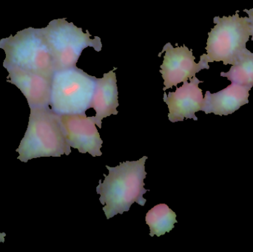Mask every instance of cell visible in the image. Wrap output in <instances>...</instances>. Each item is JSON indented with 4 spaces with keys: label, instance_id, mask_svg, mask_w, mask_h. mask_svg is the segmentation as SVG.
<instances>
[{
    "label": "cell",
    "instance_id": "obj_1",
    "mask_svg": "<svg viewBox=\"0 0 253 252\" xmlns=\"http://www.w3.org/2000/svg\"><path fill=\"white\" fill-rule=\"evenodd\" d=\"M147 156L138 161H126L120 166H106L109 175L105 176V180H99L96 192L100 195L101 204L107 219L128 212L134 203L144 207L147 200L144 195L149 190L144 189V179L147 177L145 161Z\"/></svg>",
    "mask_w": 253,
    "mask_h": 252
},
{
    "label": "cell",
    "instance_id": "obj_2",
    "mask_svg": "<svg viewBox=\"0 0 253 252\" xmlns=\"http://www.w3.org/2000/svg\"><path fill=\"white\" fill-rule=\"evenodd\" d=\"M16 151L18 159L24 163L34 158L70 155L71 146L64 135L59 115L50 107L31 109L28 128Z\"/></svg>",
    "mask_w": 253,
    "mask_h": 252
},
{
    "label": "cell",
    "instance_id": "obj_3",
    "mask_svg": "<svg viewBox=\"0 0 253 252\" xmlns=\"http://www.w3.org/2000/svg\"><path fill=\"white\" fill-rule=\"evenodd\" d=\"M5 53L3 67L19 68L52 78L56 71L50 48L41 28H29L0 40Z\"/></svg>",
    "mask_w": 253,
    "mask_h": 252
},
{
    "label": "cell",
    "instance_id": "obj_4",
    "mask_svg": "<svg viewBox=\"0 0 253 252\" xmlns=\"http://www.w3.org/2000/svg\"><path fill=\"white\" fill-rule=\"evenodd\" d=\"M96 78L77 66L55 71L51 78L50 109L59 115L85 113L92 108Z\"/></svg>",
    "mask_w": 253,
    "mask_h": 252
},
{
    "label": "cell",
    "instance_id": "obj_5",
    "mask_svg": "<svg viewBox=\"0 0 253 252\" xmlns=\"http://www.w3.org/2000/svg\"><path fill=\"white\" fill-rule=\"evenodd\" d=\"M239 10L233 16H215V27L208 34L207 54L200 58L205 62H223L224 65H234L248 49L247 42L252 36L248 17H240Z\"/></svg>",
    "mask_w": 253,
    "mask_h": 252
},
{
    "label": "cell",
    "instance_id": "obj_6",
    "mask_svg": "<svg viewBox=\"0 0 253 252\" xmlns=\"http://www.w3.org/2000/svg\"><path fill=\"white\" fill-rule=\"evenodd\" d=\"M41 31L51 52L56 71L77 66L82 53L87 47H93L97 52L102 50L99 36L92 39L88 31L83 32L81 28L65 19L52 20Z\"/></svg>",
    "mask_w": 253,
    "mask_h": 252
},
{
    "label": "cell",
    "instance_id": "obj_7",
    "mask_svg": "<svg viewBox=\"0 0 253 252\" xmlns=\"http://www.w3.org/2000/svg\"><path fill=\"white\" fill-rule=\"evenodd\" d=\"M175 45L177 47H173L170 43H167L159 54L165 52L160 70L165 84L164 91L193 78L202 70L210 69L209 64L202 58L199 63H196L193 50H189L185 45Z\"/></svg>",
    "mask_w": 253,
    "mask_h": 252
},
{
    "label": "cell",
    "instance_id": "obj_8",
    "mask_svg": "<svg viewBox=\"0 0 253 252\" xmlns=\"http://www.w3.org/2000/svg\"><path fill=\"white\" fill-rule=\"evenodd\" d=\"M62 130L68 144L81 153L93 157L102 155V139L96 128L94 117H87L85 113L59 115Z\"/></svg>",
    "mask_w": 253,
    "mask_h": 252
},
{
    "label": "cell",
    "instance_id": "obj_9",
    "mask_svg": "<svg viewBox=\"0 0 253 252\" xmlns=\"http://www.w3.org/2000/svg\"><path fill=\"white\" fill-rule=\"evenodd\" d=\"M190 82L184 81L181 87H177L175 92L164 94V102L169 109L168 118L172 123L183 121L184 118L197 121L196 112L202 111L204 97L202 90L199 84L203 83L196 75L190 78Z\"/></svg>",
    "mask_w": 253,
    "mask_h": 252
},
{
    "label": "cell",
    "instance_id": "obj_10",
    "mask_svg": "<svg viewBox=\"0 0 253 252\" xmlns=\"http://www.w3.org/2000/svg\"><path fill=\"white\" fill-rule=\"evenodd\" d=\"M7 82L17 87L26 98L30 109L49 108L51 78L19 68H7Z\"/></svg>",
    "mask_w": 253,
    "mask_h": 252
},
{
    "label": "cell",
    "instance_id": "obj_11",
    "mask_svg": "<svg viewBox=\"0 0 253 252\" xmlns=\"http://www.w3.org/2000/svg\"><path fill=\"white\" fill-rule=\"evenodd\" d=\"M251 87L232 83L228 87L218 93L207 91L204 98L202 111L206 114L228 115L249 103Z\"/></svg>",
    "mask_w": 253,
    "mask_h": 252
},
{
    "label": "cell",
    "instance_id": "obj_12",
    "mask_svg": "<svg viewBox=\"0 0 253 252\" xmlns=\"http://www.w3.org/2000/svg\"><path fill=\"white\" fill-rule=\"evenodd\" d=\"M104 74L103 78H96V87L92 108L96 111L94 116L96 125L102 128V119L111 115H117L119 107L118 87L114 71Z\"/></svg>",
    "mask_w": 253,
    "mask_h": 252
},
{
    "label": "cell",
    "instance_id": "obj_13",
    "mask_svg": "<svg viewBox=\"0 0 253 252\" xmlns=\"http://www.w3.org/2000/svg\"><path fill=\"white\" fill-rule=\"evenodd\" d=\"M146 223L150 227V235L157 237L165 235L174 229L176 215L167 204H161L155 206L146 215Z\"/></svg>",
    "mask_w": 253,
    "mask_h": 252
},
{
    "label": "cell",
    "instance_id": "obj_14",
    "mask_svg": "<svg viewBox=\"0 0 253 252\" xmlns=\"http://www.w3.org/2000/svg\"><path fill=\"white\" fill-rule=\"evenodd\" d=\"M221 76L226 77L232 83L253 87V53L247 50L241 56L237 63L232 65L227 72H222Z\"/></svg>",
    "mask_w": 253,
    "mask_h": 252
},
{
    "label": "cell",
    "instance_id": "obj_15",
    "mask_svg": "<svg viewBox=\"0 0 253 252\" xmlns=\"http://www.w3.org/2000/svg\"><path fill=\"white\" fill-rule=\"evenodd\" d=\"M244 11L248 13V16H249L248 19H249V22L251 25V29H252V41H253V8L251 9V10H245Z\"/></svg>",
    "mask_w": 253,
    "mask_h": 252
},
{
    "label": "cell",
    "instance_id": "obj_16",
    "mask_svg": "<svg viewBox=\"0 0 253 252\" xmlns=\"http://www.w3.org/2000/svg\"><path fill=\"white\" fill-rule=\"evenodd\" d=\"M6 234L4 232H0V243H4L5 240Z\"/></svg>",
    "mask_w": 253,
    "mask_h": 252
}]
</instances>
